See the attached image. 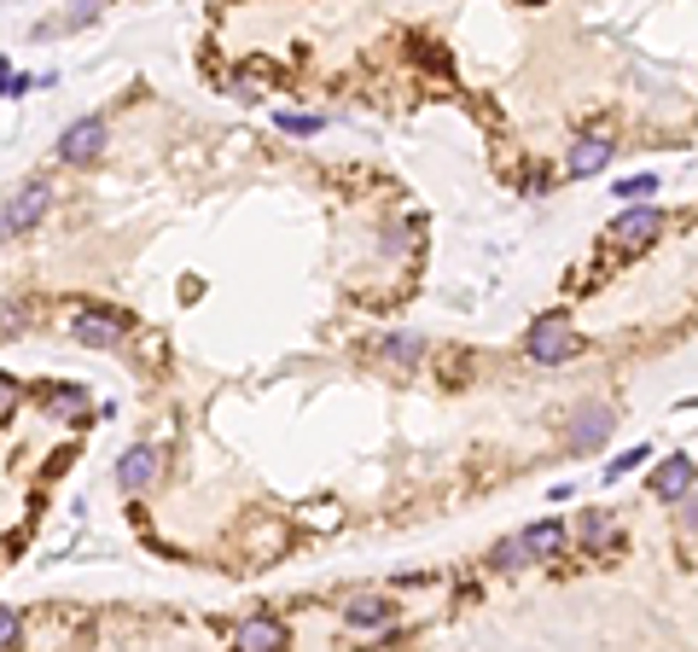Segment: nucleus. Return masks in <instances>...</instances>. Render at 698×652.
<instances>
[{
  "label": "nucleus",
  "mask_w": 698,
  "mask_h": 652,
  "mask_svg": "<svg viewBox=\"0 0 698 652\" xmlns=\"http://www.w3.org/2000/svg\"><path fill=\"white\" fill-rule=\"evenodd\" d=\"M577 350H582V338H577V326H570L565 309L542 315L536 326H530V338H524V356L536 361V367H559V361H570Z\"/></svg>",
  "instance_id": "obj_1"
},
{
  "label": "nucleus",
  "mask_w": 698,
  "mask_h": 652,
  "mask_svg": "<svg viewBox=\"0 0 698 652\" xmlns=\"http://www.w3.org/2000/svg\"><path fill=\"white\" fill-rule=\"evenodd\" d=\"M70 338L88 344V350H117V344L129 338V315L94 309V303H76V309H70Z\"/></svg>",
  "instance_id": "obj_2"
},
{
  "label": "nucleus",
  "mask_w": 698,
  "mask_h": 652,
  "mask_svg": "<svg viewBox=\"0 0 698 652\" xmlns=\"http://www.w3.org/2000/svg\"><path fill=\"white\" fill-rule=\"evenodd\" d=\"M0 210H7V228L12 233H30V228H41V221H47V210H53V187L41 175H30L24 187L12 193V204H0Z\"/></svg>",
  "instance_id": "obj_3"
},
{
  "label": "nucleus",
  "mask_w": 698,
  "mask_h": 652,
  "mask_svg": "<svg viewBox=\"0 0 698 652\" xmlns=\"http://www.w3.org/2000/svg\"><path fill=\"white\" fill-rule=\"evenodd\" d=\"M611 157H618V134H611V129H588L577 146H570L565 175H570V181H588V175H600Z\"/></svg>",
  "instance_id": "obj_4"
},
{
  "label": "nucleus",
  "mask_w": 698,
  "mask_h": 652,
  "mask_svg": "<svg viewBox=\"0 0 698 652\" xmlns=\"http://www.w3.org/2000/svg\"><path fill=\"white\" fill-rule=\"evenodd\" d=\"M664 233V210H652V204H629V210L611 221V244L618 251H641V244H652Z\"/></svg>",
  "instance_id": "obj_5"
},
{
  "label": "nucleus",
  "mask_w": 698,
  "mask_h": 652,
  "mask_svg": "<svg viewBox=\"0 0 698 652\" xmlns=\"http://www.w3.org/2000/svg\"><path fill=\"white\" fill-rule=\"evenodd\" d=\"M106 146H111V122L106 117H81V122L65 129V140H58V157L65 163H94Z\"/></svg>",
  "instance_id": "obj_6"
},
{
  "label": "nucleus",
  "mask_w": 698,
  "mask_h": 652,
  "mask_svg": "<svg viewBox=\"0 0 698 652\" xmlns=\"http://www.w3.org/2000/svg\"><path fill=\"white\" fill-rule=\"evenodd\" d=\"M611 432H618V414H611V408H577L565 443L577 448V455H600V448L611 443Z\"/></svg>",
  "instance_id": "obj_7"
},
{
  "label": "nucleus",
  "mask_w": 698,
  "mask_h": 652,
  "mask_svg": "<svg viewBox=\"0 0 698 652\" xmlns=\"http://www.w3.org/2000/svg\"><path fill=\"white\" fill-rule=\"evenodd\" d=\"M623 547V524L606 507H588L582 513V554H618Z\"/></svg>",
  "instance_id": "obj_8"
},
{
  "label": "nucleus",
  "mask_w": 698,
  "mask_h": 652,
  "mask_svg": "<svg viewBox=\"0 0 698 652\" xmlns=\"http://www.w3.org/2000/svg\"><path fill=\"white\" fill-rule=\"evenodd\" d=\"M152 478H157V448L152 443H134L129 455L117 460V489H122V496H140Z\"/></svg>",
  "instance_id": "obj_9"
},
{
  "label": "nucleus",
  "mask_w": 698,
  "mask_h": 652,
  "mask_svg": "<svg viewBox=\"0 0 698 652\" xmlns=\"http://www.w3.org/2000/svg\"><path fill=\"white\" fill-rule=\"evenodd\" d=\"M692 483H698V460L669 455V460H658V472H652V496H658V501H681Z\"/></svg>",
  "instance_id": "obj_10"
},
{
  "label": "nucleus",
  "mask_w": 698,
  "mask_h": 652,
  "mask_svg": "<svg viewBox=\"0 0 698 652\" xmlns=\"http://www.w3.org/2000/svg\"><path fill=\"white\" fill-rule=\"evenodd\" d=\"M41 414L58 420V425L88 420V391H81V384H47V391H41Z\"/></svg>",
  "instance_id": "obj_11"
},
{
  "label": "nucleus",
  "mask_w": 698,
  "mask_h": 652,
  "mask_svg": "<svg viewBox=\"0 0 698 652\" xmlns=\"http://www.w3.org/2000/svg\"><path fill=\"white\" fill-rule=\"evenodd\" d=\"M233 646H244V652H274V646H285V623L280 618H244L233 629Z\"/></svg>",
  "instance_id": "obj_12"
},
{
  "label": "nucleus",
  "mask_w": 698,
  "mask_h": 652,
  "mask_svg": "<svg viewBox=\"0 0 698 652\" xmlns=\"http://www.w3.org/2000/svg\"><path fill=\"white\" fill-rule=\"evenodd\" d=\"M390 618H396V600H379V595L343 600V623H349V629H384Z\"/></svg>",
  "instance_id": "obj_13"
},
{
  "label": "nucleus",
  "mask_w": 698,
  "mask_h": 652,
  "mask_svg": "<svg viewBox=\"0 0 698 652\" xmlns=\"http://www.w3.org/2000/svg\"><path fill=\"white\" fill-rule=\"evenodd\" d=\"M524 542H530V554H536V559H565L570 530H565L559 519H542V524H530V530H524Z\"/></svg>",
  "instance_id": "obj_14"
},
{
  "label": "nucleus",
  "mask_w": 698,
  "mask_h": 652,
  "mask_svg": "<svg viewBox=\"0 0 698 652\" xmlns=\"http://www.w3.org/2000/svg\"><path fill=\"white\" fill-rule=\"evenodd\" d=\"M373 356L390 361V367H419L425 361V338L419 333H390V338L373 344Z\"/></svg>",
  "instance_id": "obj_15"
},
{
  "label": "nucleus",
  "mask_w": 698,
  "mask_h": 652,
  "mask_svg": "<svg viewBox=\"0 0 698 652\" xmlns=\"http://www.w3.org/2000/svg\"><path fill=\"white\" fill-rule=\"evenodd\" d=\"M530 559H536V554H530L524 530H519V536H501L495 547H489V565H495V570H524Z\"/></svg>",
  "instance_id": "obj_16"
},
{
  "label": "nucleus",
  "mask_w": 698,
  "mask_h": 652,
  "mask_svg": "<svg viewBox=\"0 0 698 652\" xmlns=\"http://www.w3.org/2000/svg\"><path fill=\"white\" fill-rule=\"evenodd\" d=\"M262 88H274V65H269V58H251V65H239L233 94H262Z\"/></svg>",
  "instance_id": "obj_17"
},
{
  "label": "nucleus",
  "mask_w": 698,
  "mask_h": 652,
  "mask_svg": "<svg viewBox=\"0 0 698 652\" xmlns=\"http://www.w3.org/2000/svg\"><path fill=\"white\" fill-rule=\"evenodd\" d=\"M658 187H664V181H658V175H629V181H618V187H611V193H618L623 204H629V198H634V204H641V198H652V193H658Z\"/></svg>",
  "instance_id": "obj_18"
},
{
  "label": "nucleus",
  "mask_w": 698,
  "mask_h": 652,
  "mask_svg": "<svg viewBox=\"0 0 698 652\" xmlns=\"http://www.w3.org/2000/svg\"><path fill=\"white\" fill-rule=\"evenodd\" d=\"M641 460H652V448H646V443H634V448H629V455H618V460H611V466H606V478H611V483H618V478H629V472H634V466H641Z\"/></svg>",
  "instance_id": "obj_19"
},
{
  "label": "nucleus",
  "mask_w": 698,
  "mask_h": 652,
  "mask_svg": "<svg viewBox=\"0 0 698 652\" xmlns=\"http://www.w3.org/2000/svg\"><path fill=\"white\" fill-rule=\"evenodd\" d=\"M18 641H24V618H18V611L0 600V646H18Z\"/></svg>",
  "instance_id": "obj_20"
},
{
  "label": "nucleus",
  "mask_w": 698,
  "mask_h": 652,
  "mask_svg": "<svg viewBox=\"0 0 698 652\" xmlns=\"http://www.w3.org/2000/svg\"><path fill=\"white\" fill-rule=\"evenodd\" d=\"M18 402H24V384H18L12 373H0V420H12Z\"/></svg>",
  "instance_id": "obj_21"
},
{
  "label": "nucleus",
  "mask_w": 698,
  "mask_h": 652,
  "mask_svg": "<svg viewBox=\"0 0 698 652\" xmlns=\"http://www.w3.org/2000/svg\"><path fill=\"white\" fill-rule=\"evenodd\" d=\"M280 129H285V134H315V129H320V117H303V111H280Z\"/></svg>",
  "instance_id": "obj_22"
},
{
  "label": "nucleus",
  "mask_w": 698,
  "mask_h": 652,
  "mask_svg": "<svg viewBox=\"0 0 698 652\" xmlns=\"http://www.w3.org/2000/svg\"><path fill=\"white\" fill-rule=\"evenodd\" d=\"M681 524L692 530V536H698V496H692V489H687V496H681Z\"/></svg>",
  "instance_id": "obj_23"
},
{
  "label": "nucleus",
  "mask_w": 698,
  "mask_h": 652,
  "mask_svg": "<svg viewBox=\"0 0 698 652\" xmlns=\"http://www.w3.org/2000/svg\"><path fill=\"white\" fill-rule=\"evenodd\" d=\"M7 82H12V65H7V58H0V94H7Z\"/></svg>",
  "instance_id": "obj_24"
},
{
  "label": "nucleus",
  "mask_w": 698,
  "mask_h": 652,
  "mask_svg": "<svg viewBox=\"0 0 698 652\" xmlns=\"http://www.w3.org/2000/svg\"><path fill=\"white\" fill-rule=\"evenodd\" d=\"M0 239H12V228H7V210H0Z\"/></svg>",
  "instance_id": "obj_25"
},
{
  "label": "nucleus",
  "mask_w": 698,
  "mask_h": 652,
  "mask_svg": "<svg viewBox=\"0 0 698 652\" xmlns=\"http://www.w3.org/2000/svg\"><path fill=\"white\" fill-rule=\"evenodd\" d=\"M524 7H542V0H524Z\"/></svg>",
  "instance_id": "obj_26"
}]
</instances>
